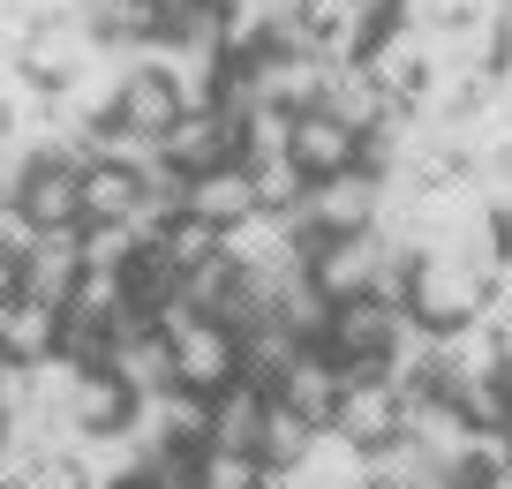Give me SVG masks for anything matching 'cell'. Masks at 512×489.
<instances>
[{"label":"cell","instance_id":"cell-1","mask_svg":"<svg viewBox=\"0 0 512 489\" xmlns=\"http://www.w3.org/2000/svg\"><path fill=\"white\" fill-rule=\"evenodd\" d=\"M482 294H490V279H482L475 264H460V256H407L400 316L415 332L445 339V332H460V324H482Z\"/></svg>","mask_w":512,"mask_h":489},{"label":"cell","instance_id":"cell-2","mask_svg":"<svg viewBox=\"0 0 512 489\" xmlns=\"http://www.w3.org/2000/svg\"><path fill=\"white\" fill-rule=\"evenodd\" d=\"M159 332H166V347H174V392L211 399V392H226V384H241V347H234L226 324H211V316H196V309H166Z\"/></svg>","mask_w":512,"mask_h":489},{"label":"cell","instance_id":"cell-3","mask_svg":"<svg viewBox=\"0 0 512 489\" xmlns=\"http://www.w3.org/2000/svg\"><path fill=\"white\" fill-rule=\"evenodd\" d=\"M400 339H407L400 301L354 294V301H332V316H324V339H317V347L332 354L347 377H362V369H384V362H392V347H400Z\"/></svg>","mask_w":512,"mask_h":489},{"label":"cell","instance_id":"cell-4","mask_svg":"<svg viewBox=\"0 0 512 489\" xmlns=\"http://www.w3.org/2000/svg\"><path fill=\"white\" fill-rule=\"evenodd\" d=\"M400 422H407L400 384L384 377V369H362V377L339 384V407H332V422H324V437H339L347 452L377 459V452H392V444H400Z\"/></svg>","mask_w":512,"mask_h":489},{"label":"cell","instance_id":"cell-5","mask_svg":"<svg viewBox=\"0 0 512 489\" xmlns=\"http://www.w3.org/2000/svg\"><path fill=\"white\" fill-rule=\"evenodd\" d=\"M377 204H384V181L377 174H332V181H309L302 204L287 211L302 241H339V234H377Z\"/></svg>","mask_w":512,"mask_h":489},{"label":"cell","instance_id":"cell-6","mask_svg":"<svg viewBox=\"0 0 512 489\" xmlns=\"http://www.w3.org/2000/svg\"><path fill=\"white\" fill-rule=\"evenodd\" d=\"M392 256H407V249H392L384 234H339V241H309L302 271H309V286H317L324 301H354V294H377L384 286Z\"/></svg>","mask_w":512,"mask_h":489},{"label":"cell","instance_id":"cell-7","mask_svg":"<svg viewBox=\"0 0 512 489\" xmlns=\"http://www.w3.org/2000/svg\"><path fill=\"white\" fill-rule=\"evenodd\" d=\"M181 113H189V98H181L174 68L151 61V53H136L128 76H121V91H113V121L106 128H121V136H136V143H159Z\"/></svg>","mask_w":512,"mask_h":489},{"label":"cell","instance_id":"cell-8","mask_svg":"<svg viewBox=\"0 0 512 489\" xmlns=\"http://www.w3.org/2000/svg\"><path fill=\"white\" fill-rule=\"evenodd\" d=\"M98 38H91V23L83 16H53V23H31V31H23V46H16V76L23 83H38V91H61L68 76H83V68L98 61Z\"/></svg>","mask_w":512,"mask_h":489},{"label":"cell","instance_id":"cell-9","mask_svg":"<svg viewBox=\"0 0 512 489\" xmlns=\"http://www.w3.org/2000/svg\"><path fill=\"white\" fill-rule=\"evenodd\" d=\"M16 211L31 219V234H76L83 226V166L76 158H53V151H31Z\"/></svg>","mask_w":512,"mask_h":489},{"label":"cell","instance_id":"cell-10","mask_svg":"<svg viewBox=\"0 0 512 489\" xmlns=\"http://www.w3.org/2000/svg\"><path fill=\"white\" fill-rule=\"evenodd\" d=\"M151 151H159V166H174L181 181H196V174H211V166H226V158H241V128L226 121V113H211V106H189Z\"/></svg>","mask_w":512,"mask_h":489},{"label":"cell","instance_id":"cell-11","mask_svg":"<svg viewBox=\"0 0 512 489\" xmlns=\"http://www.w3.org/2000/svg\"><path fill=\"white\" fill-rule=\"evenodd\" d=\"M256 76V106H279V113H309L324 98V76H332V61L309 46H272V53H256L249 61Z\"/></svg>","mask_w":512,"mask_h":489},{"label":"cell","instance_id":"cell-12","mask_svg":"<svg viewBox=\"0 0 512 489\" xmlns=\"http://www.w3.org/2000/svg\"><path fill=\"white\" fill-rule=\"evenodd\" d=\"M362 68L377 76V91L392 98V106H422V91H430V31H422V23H392V31L362 53Z\"/></svg>","mask_w":512,"mask_h":489},{"label":"cell","instance_id":"cell-13","mask_svg":"<svg viewBox=\"0 0 512 489\" xmlns=\"http://www.w3.org/2000/svg\"><path fill=\"white\" fill-rule=\"evenodd\" d=\"M287 166H294L302 181L354 174V166H362V136H354V128H339L324 106H309V113H294V128H287Z\"/></svg>","mask_w":512,"mask_h":489},{"label":"cell","instance_id":"cell-14","mask_svg":"<svg viewBox=\"0 0 512 489\" xmlns=\"http://www.w3.org/2000/svg\"><path fill=\"white\" fill-rule=\"evenodd\" d=\"M106 369H113V377H121L136 399H159V392H174V347H166V332L151 324V316H128L121 332H113Z\"/></svg>","mask_w":512,"mask_h":489},{"label":"cell","instance_id":"cell-15","mask_svg":"<svg viewBox=\"0 0 512 489\" xmlns=\"http://www.w3.org/2000/svg\"><path fill=\"white\" fill-rule=\"evenodd\" d=\"M83 226H136L144 234V166L83 158Z\"/></svg>","mask_w":512,"mask_h":489},{"label":"cell","instance_id":"cell-16","mask_svg":"<svg viewBox=\"0 0 512 489\" xmlns=\"http://www.w3.org/2000/svg\"><path fill=\"white\" fill-rule=\"evenodd\" d=\"M76 279H83V226L76 234H31V249L16 264V294L46 301V309H68Z\"/></svg>","mask_w":512,"mask_h":489},{"label":"cell","instance_id":"cell-17","mask_svg":"<svg viewBox=\"0 0 512 489\" xmlns=\"http://www.w3.org/2000/svg\"><path fill=\"white\" fill-rule=\"evenodd\" d=\"M166 16H174V0H83L91 38L113 46V53H159L166 46Z\"/></svg>","mask_w":512,"mask_h":489},{"label":"cell","instance_id":"cell-18","mask_svg":"<svg viewBox=\"0 0 512 489\" xmlns=\"http://www.w3.org/2000/svg\"><path fill=\"white\" fill-rule=\"evenodd\" d=\"M181 211H196L204 226H219V234H234V226H249L256 211V174L241 166V158H226V166H211V174H196L189 189H181Z\"/></svg>","mask_w":512,"mask_h":489},{"label":"cell","instance_id":"cell-19","mask_svg":"<svg viewBox=\"0 0 512 489\" xmlns=\"http://www.w3.org/2000/svg\"><path fill=\"white\" fill-rule=\"evenodd\" d=\"M339 384H347V369H339L324 347H302L287 369H279L272 399H279L287 414H302L309 429H324V422H332V407H339Z\"/></svg>","mask_w":512,"mask_h":489},{"label":"cell","instance_id":"cell-20","mask_svg":"<svg viewBox=\"0 0 512 489\" xmlns=\"http://www.w3.org/2000/svg\"><path fill=\"white\" fill-rule=\"evenodd\" d=\"M68 422H76V444H91V437H128V422H136V392H128L113 369H83L76 399H68Z\"/></svg>","mask_w":512,"mask_h":489},{"label":"cell","instance_id":"cell-21","mask_svg":"<svg viewBox=\"0 0 512 489\" xmlns=\"http://www.w3.org/2000/svg\"><path fill=\"white\" fill-rule=\"evenodd\" d=\"M317 106L332 113L339 128H354V136H369L384 113H400L392 98L377 91V76H369L362 61H332V76H324V98H317Z\"/></svg>","mask_w":512,"mask_h":489},{"label":"cell","instance_id":"cell-22","mask_svg":"<svg viewBox=\"0 0 512 489\" xmlns=\"http://www.w3.org/2000/svg\"><path fill=\"white\" fill-rule=\"evenodd\" d=\"M53 347H61V309H46L31 294H0V354L8 362H46Z\"/></svg>","mask_w":512,"mask_h":489},{"label":"cell","instance_id":"cell-23","mask_svg":"<svg viewBox=\"0 0 512 489\" xmlns=\"http://www.w3.org/2000/svg\"><path fill=\"white\" fill-rule=\"evenodd\" d=\"M144 241H151V249H159L166 264L181 271V279L226 256V234H219V226H204L196 211H166V219H151V226H144Z\"/></svg>","mask_w":512,"mask_h":489},{"label":"cell","instance_id":"cell-24","mask_svg":"<svg viewBox=\"0 0 512 489\" xmlns=\"http://www.w3.org/2000/svg\"><path fill=\"white\" fill-rule=\"evenodd\" d=\"M264 407H272V392H256V384H226V392L204 399L211 414V444L219 452H249L256 459V429H264Z\"/></svg>","mask_w":512,"mask_h":489},{"label":"cell","instance_id":"cell-25","mask_svg":"<svg viewBox=\"0 0 512 489\" xmlns=\"http://www.w3.org/2000/svg\"><path fill=\"white\" fill-rule=\"evenodd\" d=\"M234 347H241V384H256V392H272V384H279V369H287L294 354H302V339H294L287 324L272 316V324H249V332H241Z\"/></svg>","mask_w":512,"mask_h":489},{"label":"cell","instance_id":"cell-26","mask_svg":"<svg viewBox=\"0 0 512 489\" xmlns=\"http://www.w3.org/2000/svg\"><path fill=\"white\" fill-rule=\"evenodd\" d=\"M324 429H309L302 414H287L272 399V407H264V429H256V467H272V474H287V467H302L309 459V444H317Z\"/></svg>","mask_w":512,"mask_h":489},{"label":"cell","instance_id":"cell-27","mask_svg":"<svg viewBox=\"0 0 512 489\" xmlns=\"http://www.w3.org/2000/svg\"><path fill=\"white\" fill-rule=\"evenodd\" d=\"M68 309L91 316V324H113V332H121L128 316H136V301H128V279H121V271H83L76 294H68Z\"/></svg>","mask_w":512,"mask_h":489},{"label":"cell","instance_id":"cell-28","mask_svg":"<svg viewBox=\"0 0 512 489\" xmlns=\"http://www.w3.org/2000/svg\"><path fill=\"white\" fill-rule=\"evenodd\" d=\"M287 128H294V113L256 106L249 121H241V166H279V158H287Z\"/></svg>","mask_w":512,"mask_h":489},{"label":"cell","instance_id":"cell-29","mask_svg":"<svg viewBox=\"0 0 512 489\" xmlns=\"http://www.w3.org/2000/svg\"><path fill=\"white\" fill-rule=\"evenodd\" d=\"M8 489H91V474H83L76 452H31Z\"/></svg>","mask_w":512,"mask_h":489},{"label":"cell","instance_id":"cell-30","mask_svg":"<svg viewBox=\"0 0 512 489\" xmlns=\"http://www.w3.org/2000/svg\"><path fill=\"white\" fill-rule=\"evenodd\" d=\"M136 249H144L136 226H83V271H121Z\"/></svg>","mask_w":512,"mask_h":489},{"label":"cell","instance_id":"cell-31","mask_svg":"<svg viewBox=\"0 0 512 489\" xmlns=\"http://www.w3.org/2000/svg\"><path fill=\"white\" fill-rule=\"evenodd\" d=\"M196 489H264V467H256L249 452H219V444H211L204 467H196Z\"/></svg>","mask_w":512,"mask_h":489},{"label":"cell","instance_id":"cell-32","mask_svg":"<svg viewBox=\"0 0 512 489\" xmlns=\"http://www.w3.org/2000/svg\"><path fill=\"white\" fill-rule=\"evenodd\" d=\"M249 174H256V204H264V211H294V204H302V189H309L287 158H279V166H249Z\"/></svg>","mask_w":512,"mask_h":489},{"label":"cell","instance_id":"cell-33","mask_svg":"<svg viewBox=\"0 0 512 489\" xmlns=\"http://www.w3.org/2000/svg\"><path fill=\"white\" fill-rule=\"evenodd\" d=\"M31 414V362H8L0 354V429H16Z\"/></svg>","mask_w":512,"mask_h":489},{"label":"cell","instance_id":"cell-34","mask_svg":"<svg viewBox=\"0 0 512 489\" xmlns=\"http://www.w3.org/2000/svg\"><path fill=\"white\" fill-rule=\"evenodd\" d=\"M482 324H490V332H512V249L497 256V271H490V294H482Z\"/></svg>","mask_w":512,"mask_h":489},{"label":"cell","instance_id":"cell-35","mask_svg":"<svg viewBox=\"0 0 512 489\" xmlns=\"http://www.w3.org/2000/svg\"><path fill=\"white\" fill-rule=\"evenodd\" d=\"M23 249H31V219L16 204H0V264H23Z\"/></svg>","mask_w":512,"mask_h":489},{"label":"cell","instance_id":"cell-36","mask_svg":"<svg viewBox=\"0 0 512 489\" xmlns=\"http://www.w3.org/2000/svg\"><path fill=\"white\" fill-rule=\"evenodd\" d=\"M91 489H151V482H144L136 467H128V474H106V482H91Z\"/></svg>","mask_w":512,"mask_h":489},{"label":"cell","instance_id":"cell-37","mask_svg":"<svg viewBox=\"0 0 512 489\" xmlns=\"http://www.w3.org/2000/svg\"><path fill=\"white\" fill-rule=\"evenodd\" d=\"M16 136V106H8V91H0V143Z\"/></svg>","mask_w":512,"mask_h":489},{"label":"cell","instance_id":"cell-38","mask_svg":"<svg viewBox=\"0 0 512 489\" xmlns=\"http://www.w3.org/2000/svg\"><path fill=\"white\" fill-rule=\"evenodd\" d=\"M497 347H505V369H512V332H497Z\"/></svg>","mask_w":512,"mask_h":489},{"label":"cell","instance_id":"cell-39","mask_svg":"<svg viewBox=\"0 0 512 489\" xmlns=\"http://www.w3.org/2000/svg\"><path fill=\"white\" fill-rule=\"evenodd\" d=\"M189 8H234V0H189Z\"/></svg>","mask_w":512,"mask_h":489},{"label":"cell","instance_id":"cell-40","mask_svg":"<svg viewBox=\"0 0 512 489\" xmlns=\"http://www.w3.org/2000/svg\"><path fill=\"white\" fill-rule=\"evenodd\" d=\"M505 467H512V429H505Z\"/></svg>","mask_w":512,"mask_h":489},{"label":"cell","instance_id":"cell-41","mask_svg":"<svg viewBox=\"0 0 512 489\" xmlns=\"http://www.w3.org/2000/svg\"><path fill=\"white\" fill-rule=\"evenodd\" d=\"M505 377H512V369H505Z\"/></svg>","mask_w":512,"mask_h":489}]
</instances>
